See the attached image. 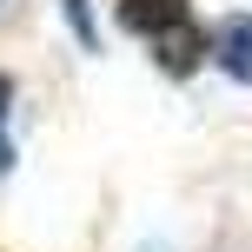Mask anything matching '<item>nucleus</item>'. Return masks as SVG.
Listing matches in <instances>:
<instances>
[{
	"label": "nucleus",
	"instance_id": "obj_1",
	"mask_svg": "<svg viewBox=\"0 0 252 252\" xmlns=\"http://www.w3.org/2000/svg\"><path fill=\"white\" fill-rule=\"evenodd\" d=\"M213 60H219V73H232L239 87H252V13H226L219 20Z\"/></svg>",
	"mask_w": 252,
	"mask_h": 252
},
{
	"label": "nucleus",
	"instance_id": "obj_2",
	"mask_svg": "<svg viewBox=\"0 0 252 252\" xmlns=\"http://www.w3.org/2000/svg\"><path fill=\"white\" fill-rule=\"evenodd\" d=\"M186 20H192L186 0H120V27L126 33H146V40L173 33V27H186Z\"/></svg>",
	"mask_w": 252,
	"mask_h": 252
},
{
	"label": "nucleus",
	"instance_id": "obj_3",
	"mask_svg": "<svg viewBox=\"0 0 252 252\" xmlns=\"http://www.w3.org/2000/svg\"><path fill=\"white\" fill-rule=\"evenodd\" d=\"M199 53H213V40H206L199 33V27H173V33H159V40H153V60H159L166 66V73H173V80H186L192 73V66H199Z\"/></svg>",
	"mask_w": 252,
	"mask_h": 252
},
{
	"label": "nucleus",
	"instance_id": "obj_4",
	"mask_svg": "<svg viewBox=\"0 0 252 252\" xmlns=\"http://www.w3.org/2000/svg\"><path fill=\"white\" fill-rule=\"evenodd\" d=\"M60 7H66V27H73L80 47H100V27H93V7H87V0H60Z\"/></svg>",
	"mask_w": 252,
	"mask_h": 252
},
{
	"label": "nucleus",
	"instance_id": "obj_5",
	"mask_svg": "<svg viewBox=\"0 0 252 252\" xmlns=\"http://www.w3.org/2000/svg\"><path fill=\"white\" fill-rule=\"evenodd\" d=\"M7 106H13V80L0 73V173L13 166V139H7Z\"/></svg>",
	"mask_w": 252,
	"mask_h": 252
}]
</instances>
